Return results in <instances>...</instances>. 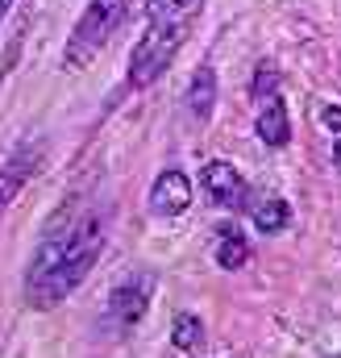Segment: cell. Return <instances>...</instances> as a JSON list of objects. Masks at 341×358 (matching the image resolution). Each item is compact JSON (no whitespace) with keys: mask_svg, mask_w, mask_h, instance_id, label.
<instances>
[{"mask_svg":"<svg viewBox=\"0 0 341 358\" xmlns=\"http://www.w3.org/2000/svg\"><path fill=\"white\" fill-rule=\"evenodd\" d=\"M108 242V208H96L87 196H71L42 229L29 267H25V304L38 313L59 308L80 283Z\"/></svg>","mask_w":341,"mask_h":358,"instance_id":"obj_1","label":"cell"},{"mask_svg":"<svg viewBox=\"0 0 341 358\" xmlns=\"http://www.w3.org/2000/svg\"><path fill=\"white\" fill-rule=\"evenodd\" d=\"M208 0H146V29L129 55V71H125V96L154 88L167 67L175 63V55L183 50V42L191 38L200 13Z\"/></svg>","mask_w":341,"mask_h":358,"instance_id":"obj_2","label":"cell"},{"mask_svg":"<svg viewBox=\"0 0 341 358\" xmlns=\"http://www.w3.org/2000/svg\"><path fill=\"white\" fill-rule=\"evenodd\" d=\"M129 8H133V0H87L84 13L71 25V34H67V42H63V67L84 71L87 63H96V55L129 21Z\"/></svg>","mask_w":341,"mask_h":358,"instance_id":"obj_3","label":"cell"},{"mask_svg":"<svg viewBox=\"0 0 341 358\" xmlns=\"http://www.w3.org/2000/svg\"><path fill=\"white\" fill-rule=\"evenodd\" d=\"M150 296H154V275L133 271L129 279H121L108 292V304H104V321L100 325L108 334H129L133 325H142V317L150 308Z\"/></svg>","mask_w":341,"mask_h":358,"instance_id":"obj_4","label":"cell"},{"mask_svg":"<svg viewBox=\"0 0 341 358\" xmlns=\"http://www.w3.org/2000/svg\"><path fill=\"white\" fill-rule=\"evenodd\" d=\"M46 163V138H25L4 163H0V213L25 192V183L42 171Z\"/></svg>","mask_w":341,"mask_h":358,"instance_id":"obj_5","label":"cell"},{"mask_svg":"<svg viewBox=\"0 0 341 358\" xmlns=\"http://www.w3.org/2000/svg\"><path fill=\"white\" fill-rule=\"evenodd\" d=\"M200 187H204V196H208L217 208H229V213L250 208V183H246V176H242L233 163H225V159H212V163L200 171Z\"/></svg>","mask_w":341,"mask_h":358,"instance_id":"obj_6","label":"cell"},{"mask_svg":"<svg viewBox=\"0 0 341 358\" xmlns=\"http://www.w3.org/2000/svg\"><path fill=\"white\" fill-rule=\"evenodd\" d=\"M191 196H196V187H191V179L183 176L179 167H167L163 176L150 183V213L154 217H163V221H170V217H183L187 208H191Z\"/></svg>","mask_w":341,"mask_h":358,"instance_id":"obj_7","label":"cell"},{"mask_svg":"<svg viewBox=\"0 0 341 358\" xmlns=\"http://www.w3.org/2000/svg\"><path fill=\"white\" fill-rule=\"evenodd\" d=\"M262 108H258V121H254V134L262 138V146H270V150H283L287 142H291V117H287V104H283V96L275 92V96H266V100H258Z\"/></svg>","mask_w":341,"mask_h":358,"instance_id":"obj_8","label":"cell"},{"mask_svg":"<svg viewBox=\"0 0 341 358\" xmlns=\"http://www.w3.org/2000/svg\"><path fill=\"white\" fill-rule=\"evenodd\" d=\"M212 104H217V71L204 63V67H196V76L187 84V108L196 113V121H208Z\"/></svg>","mask_w":341,"mask_h":358,"instance_id":"obj_9","label":"cell"},{"mask_svg":"<svg viewBox=\"0 0 341 358\" xmlns=\"http://www.w3.org/2000/svg\"><path fill=\"white\" fill-rule=\"evenodd\" d=\"M212 259H217V267H225V271L246 267V263H250V242H246V234H242V229H233V225H225V229L217 234Z\"/></svg>","mask_w":341,"mask_h":358,"instance_id":"obj_10","label":"cell"},{"mask_svg":"<svg viewBox=\"0 0 341 358\" xmlns=\"http://www.w3.org/2000/svg\"><path fill=\"white\" fill-rule=\"evenodd\" d=\"M291 221V204L283 196H266L262 204H254V225L262 234H283Z\"/></svg>","mask_w":341,"mask_h":358,"instance_id":"obj_11","label":"cell"},{"mask_svg":"<svg viewBox=\"0 0 341 358\" xmlns=\"http://www.w3.org/2000/svg\"><path fill=\"white\" fill-rule=\"evenodd\" d=\"M170 342H175V350H196L200 342H204V321L196 317V313H175V321H170Z\"/></svg>","mask_w":341,"mask_h":358,"instance_id":"obj_12","label":"cell"},{"mask_svg":"<svg viewBox=\"0 0 341 358\" xmlns=\"http://www.w3.org/2000/svg\"><path fill=\"white\" fill-rule=\"evenodd\" d=\"M250 92H254L258 100H266V96H275L279 92V71L266 63V67H258L254 71V84H250Z\"/></svg>","mask_w":341,"mask_h":358,"instance_id":"obj_13","label":"cell"},{"mask_svg":"<svg viewBox=\"0 0 341 358\" xmlns=\"http://www.w3.org/2000/svg\"><path fill=\"white\" fill-rule=\"evenodd\" d=\"M321 121H325L333 134H341V104H325V108H321Z\"/></svg>","mask_w":341,"mask_h":358,"instance_id":"obj_14","label":"cell"},{"mask_svg":"<svg viewBox=\"0 0 341 358\" xmlns=\"http://www.w3.org/2000/svg\"><path fill=\"white\" fill-rule=\"evenodd\" d=\"M13 4H17V0H0V29H4V21H8V13H13Z\"/></svg>","mask_w":341,"mask_h":358,"instance_id":"obj_15","label":"cell"},{"mask_svg":"<svg viewBox=\"0 0 341 358\" xmlns=\"http://www.w3.org/2000/svg\"><path fill=\"white\" fill-rule=\"evenodd\" d=\"M333 167H338V171H341V138H338V142H333Z\"/></svg>","mask_w":341,"mask_h":358,"instance_id":"obj_16","label":"cell"}]
</instances>
